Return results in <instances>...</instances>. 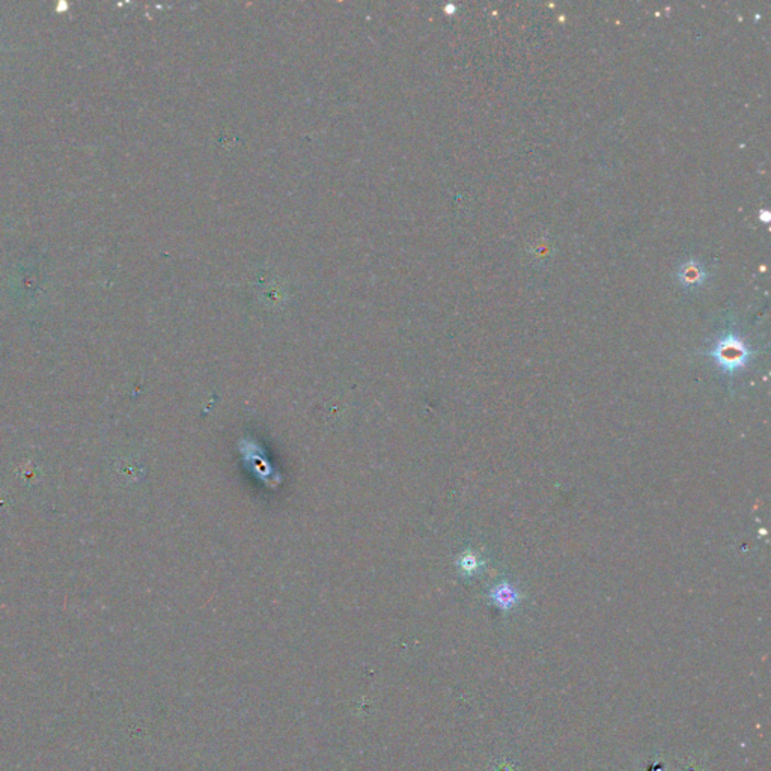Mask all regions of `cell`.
Returning a JSON list of instances; mask_svg holds the SVG:
<instances>
[{
  "label": "cell",
  "mask_w": 771,
  "mask_h": 771,
  "mask_svg": "<svg viewBox=\"0 0 771 771\" xmlns=\"http://www.w3.org/2000/svg\"><path fill=\"white\" fill-rule=\"evenodd\" d=\"M761 216H763V217H761V220H764V222H768V220H770V213L765 211V209H763V211H761Z\"/></svg>",
  "instance_id": "obj_5"
},
{
  "label": "cell",
  "mask_w": 771,
  "mask_h": 771,
  "mask_svg": "<svg viewBox=\"0 0 771 771\" xmlns=\"http://www.w3.org/2000/svg\"><path fill=\"white\" fill-rule=\"evenodd\" d=\"M461 568H463L467 574H474L476 571H479V568H481V560H479V557L476 556V555L469 553V555H465V556H464L463 562H461Z\"/></svg>",
  "instance_id": "obj_4"
},
{
  "label": "cell",
  "mask_w": 771,
  "mask_h": 771,
  "mask_svg": "<svg viewBox=\"0 0 771 771\" xmlns=\"http://www.w3.org/2000/svg\"><path fill=\"white\" fill-rule=\"evenodd\" d=\"M677 276L684 288L698 290L707 280V270L696 260H689L678 269Z\"/></svg>",
  "instance_id": "obj_3"
},
{
  "label": "cell",
  "mask_w": 771,
  "mask_h": 771,
  "mask_svg": "<svg viewBox=\"0 0 771 771\" xmlns=\"http://www.w3.org/2000/svg\"><path fill=\"white\" fill-rule=\"evenodd\" d=\"M490 601L503 612H509L512 608H516L520 603V592L518 589L509 583L508 580H502V582L494 585L488 592Z\"/></svg>",
  "instance_id": "obj_2"
},
{
  "label": "cell",
  "mask_w": 771,
  "mask_h": 771,
  "mask_svg": "<svg viewBox=\"0 0 771 771\" xmlns=\"http://www.w3.org/2000/svg\"><path fill=\"white\" fill-rule=\"evenodd\" d=\"M705 354L723 375L732 377L747 368L750 359L754 357V351L737 333L728 331L714 342Z\"/></svg>",
  "instance_id": "obj_1"
}]
</instances>
